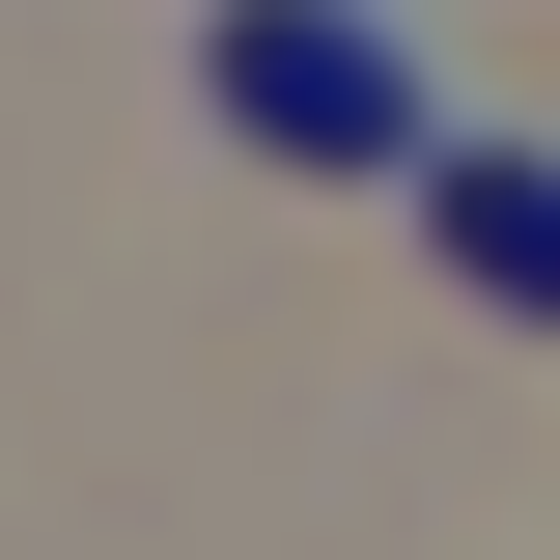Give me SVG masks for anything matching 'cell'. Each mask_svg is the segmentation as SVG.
Returning a JSON list of instances; mask_svg holds the SVG:
<instances>
[{"instance_id": "cell-1", "label": "cell", "mask_w": 560, "mask_h": 560, "mask_svg": "<svg viewBox=\"0 0 560 560\" xmlns=\"http://www.w3.org/2000/svg\"><path fill=\"white\" fill-rule=\"evenodd\" d=\"M224 113L308 140V168H420V57L393 28H224Z\"/></svg>"}]
</instances>
